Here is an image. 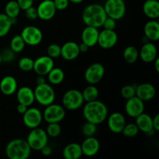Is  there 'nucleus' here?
Masks as SVG:
<instances>
[{
    "label": "nucleus",
    "instance_id": "f257e3e1",
    "mask_svg": "<svg viewBox=\"0 0 159 159\" xmlns=\"http://www.w3.org/2000/svg\"><path fill=\"white\" fill-rule=\"evenodd\" d=\"M84 118L87 122L100 124L105 120L108 116V109L101 101L96 99L91 102H86L82 110Z\"/></svg>",
    "mask_w": 159,
    "mask_h": 159
},
{
    "label": "nucleus",
    "instance_id": "f03ea898",
    "mask_svg": "<svg viewBox=\"0 0 159 159\" xmlns=\"http://www.w3.org/2000/svg\"><path fill=\"white\" fill-rule=\"evenodd\" d=\"M107 16L103 6L97 3L87 6L83 9L82 15V21L86 26L96 28L102 27Z\"/></svg>",
    "mask_w": 159,
    "mask_h": 159
},
{
    "label": "nucleus",
    "instance_id": "7ed1b4c3",
    "mask_svg": "<svg viewBox=\"0 0 159 159\" xmlns=\"http://www.w3.org/2000/svg\"><path fill=\"white\" fill-rule=\"evenodd\" d=\"M30 153L31 148L27 141L22 138L12 140L6 147V155L9 159H26Z\"/></svg>",
    "mask_w": 159,
    "mask_h": 159
},
{
    "label": "nucleus",
    "instance_id": "20e7f679",
    "mask_svg": "<svg viewBox=\"0 0 159 159\" xmlns=\"http://www.w3.org/2000/svg\"><path fill=\"white\" fill-rule=\"evenodd\" d=\"M34 92L35 100L41 106L46 107L54 102L55 92L53 87L47 82L40 85H37Z\"/></svg>",
    "mask_w": 159,
    "mask_h": 159
},
{
    "label": "nucleus",
    "instance_id": "39448f33",
    "mask_svg": "<svg viewBox=\"0 0 159 159\" xmlns=\"http://www.w3.org/2000/svg\"><path fill=\"white\" fill-rule=\"evenodd\" d=\"M31 150L40 151L48 143V136L46 131L40 127L31 129L26 138Z\"/></svg>",
    "mask_w": 159,
    "mask_h": 159
},
{
    "label": "nucleus",
    "instance_id": "423d86ee",
    "mask_svg": "<svg viewBox=\"0 0 159 159\" xmlns=\"http://www.w3.org/2000/svg\"><path fill=\"white\" fill-rule=\"evenodd\" d=\"M84 103L82 92L77 89H69L62 97V105L65 110H75Z\"/></svg>",
    "mask_w": 159,
    "mask_h": 159
},
{
    "label": "nucleus",
    "instance_id": "0eeeda50",
    "mask_svg": "<svg viewBox=\"0 0 159 159\" xmlns=\"http://www.w3.org/2000/svg\"><path fill=\"white\" fill-rule=\"evenodd\" d=\"M107 16L119 20L125 16L126 4L124 0H107L103 6Z\"/></svg>",
    "mask_w": 159,
    "mask_h": 159
},
{
    "label": "nucleus",
    "instance_id": "6e6552de",
    "mask_svg": "<svg viewBox=\"0 0 159 159\" xmlns=\"http://www.w3.org/2000/svg\"><path fill=\"white\" fill-rule=\"evenodd\" d=\"M43 120L47 123H60L65 116V109L59 104L51 103L46 106L43 112Z\"/></svg>",
    "mask_w": 159,
    "mask_h": 159
},
{
    "label": "nucleus",
    "instance_id": "1a4fd4ad",
    "mask_svg": "<svg viewBox=\"0 0 159 159\" xmlns=\"http://www.w3.org/2000/svg\"><path fill=\"white\" fill-rule=\"evenodd\" d=\"M26 44L37 46L43 40V33L40 28L35 26H27L24 27L20 34Z\"/></svg>",
    "mask_w": 159,
    "mask_h": 159
},
{
    "label": "nucleus",
    "instance_id": "9d476101",
    "mask_svg": "<svg viewBox=\"0 0 159 159\" xmlns=\"http://www.w3.org/2000/svg\"><path fill=\"white\" fill-rule=\"evenodd\" d=\"M43 120V114L39 109L35 107L28 108L23 114L24 125L30 129L38 127Z\"/></svg>",
    "mask_w": 159,
    "mask_h": 159
},
{
    "label": "nucleus",
    "instance_id": "9b49d317",
    "mask_svg": "<svg viewBox=\"0 0 159 159\" xmlns=\"http://www.w3.org/2000/svg\"><path fill=\"white\" fill-rule=\"evenodd\" d=\"M105 74V68L100 63H93L85 71V79L88 83L95 85L100 82Z\"/></svg>",
    "mask_w": 159,
    "mask_h": 159
},
{
    "label": "nucleus",
    "instance_id": "f8f14e48",
    "mask_svg": "<svg viewBox=\"0 0 159 159\" xmlns=\"http://www.w3.org/2000/svg\"><path fill=\"white\" fill-rule=\"evenodd\" d=\"M118 35L114 30H102L99 32L98 44L103 49H110L116 44Z\"/></svg>",
    "mask_w": 159,
    "mask_h": 159
},
{
    "label": "nucleus",
    "instance_id": "ddd939ff",
    "mask_svg": "<svg viewBox=\"0 0 159 159\" xmlns=\"http://www.w3.org/2000/svg\"><path fill=\"white\" fill-rule=\"evenodd\" d=\"M54 67V59L48 55L37 57L34 63V70L38 75H47Z\"/></svg>",
    "mask_w": 159,
    "mask_h": 159
},
{
    "label": "nucleus",
    "instance_id": "4468645a",
    "mask_svg": "<svg viewBox=\"0 0 159 159\" xmlns=\"http://www.w3.org/2000/svg\"><path fill=\"white\" fill-rule=\"evenodd\" d=\"M38 18L42 20H50L55 16L57 9L53 0H43L37 7Z\"/></svg>",
    "mask_w": 159,
    "mask_h": 159
},
{
    "label": "nucleus",
    "instance_id": "2eb2a0df",
    "mask_svg": "<svg viewBox=\"0 0 159 159\" xmlns=\"http://www.w3.org/2000/svg\"><path fill=\"white\" fill-rule=\"evenodd\" d=\"M144 110V101L141 100L138 96H134L127 99L125 104V111L130 117L135 118L142 113Z\"/></svg>",
    "mask_w": 159,
    "mask_h": 159
},
{
    "label": "nucleus",
    "instance_id": "dca6fc26",
    "mask_svg": "<svg viewBox=\"0 0 159 159\" xmlns=\"http://www.w3.org/2000/svg\"><path fill=\"white\" fill-rule=\"evenodd\" d=\"M126 124V119L124 115L119 112H114L109 116L107 125L112 132L121 133Z\"/></svg>",
    "mask_w": 159,
    "mask_h": 159
},
{
    "label": "nucleus",
    "instance_id": "f3484780",
    "mask_svg": "<svg viewBox=\"0 0 159 159\" xmlns=\"http://www.w3.org/2000/svg\"><path fill=\"white\" fill-rule=\"evenodd\" d=\"M80 54L79 43L75 41H68L61 46V56L66 61H73Z\"/></svg>",
    "mask_w": 159,
    "mask_h": 159
},
{
    "label": "nucleus",
    "instance_id": "a211bd4d",
    "mask_svg": "<svg viewBox=\"0 0 159 159\" xmlns=\"http://www.w3.org/2000/svg\"><path fill=\"white\" fill-rule=\"evenodd\" d=\"M82 155L87 157H93L99 152L100 148V144L97 138L94 136L87 137L82 144H81Z\"/></svg>",
    "mask_w": 159,
    "mask_h": 159
},
{
    "label": "nucleus",
    "instance_id": "6ab92c4d",
    "mask_svg": "<svg viewBox=\"0 0 159 159\" xmlns=\"http://www.w3.org/2000/svg\"><path fill=\"white\" fill-rule=\"evenodd\" d=\"M99 31L98 28L86 26L82 32V42L85 43L89 48L94 47L98 43Z\"/></svg>",
    "mask_w": 159,
    "mask_h": 159
},
{
    "label": "nucleus",
    "instance_id": "aec40b11",
    "mask_svg": "<svg viewBox=\"0 0 159 159\" xmlns=\"http://www.w3.org/2000/svg\"><path fill=\"white\" fill-rule=\"evenodd\" d=\"M157 48L152 42L147 41L141 48L139 56L141 59L146 63L153 62L157 57Z\"/></svg>",
    "mask_w": 159,
    "mask_h": 159
},
{
    "label": "nucleus",
    "instance_id": "412c9836",
    "mask_svg": "<svg viewBox=\"0 0 159 159\" xmlns=\"http://www.w3.org/2000/svg\"><path fill=\"white\" fill-rule=\"evenodd\" d=\"M16 99L19 103L30 107L35 101L34 92L28 86H23L16 90Z\"/></svg>",
    "mask_w": 159,
    "mask_h": 159
},
{
    "label": "nucleus",
    "instance_id": "4be33fe9",
    "mask_svg": "<svg viewBox=\"0 0 159 159\" xmlns=\"http://www.w3.org/2000/svg\"><path fill=\"white\" fill-rule=\"evenodd\" d=\"M156 93L155 86L151 83H142L136 86V95L142 101H149L153 99Z\"/></svg>",
    "mask_w": 159,
    "mask_h": 159
},
{
    "label": "nucleus",
    "instance_id": "5701e85b",
    "mask_svg": "<svg viewBox=\"0 0 159 159\" xmlns=\"http://www.w3.org/2000/svg\"><path fill=\"white\" fill-rule=\"evenodd\" d=\"M17 81L13 76L6 75L0 81V91L6 96H11L17 90Z\"/></svg>",
    "mask_w": 159,
    "mask_h": 159
},
{
    "label": "nucleus",
    "instance_id": "b1692460",
    "mask_svg": "<svg viewBox=\"0 0 159 159\" xmlns=\"http://www.w3.org/2000/svg\"><path fill=\"white\" fill-rule=\"evenodd\" d=\"M144 36L152 41H157L159 39V23L157 20H151L145 23L144 27Z\"/></svg>",
    "mask_w": 159,
    "mask_h": 159
},
{
    "label": "nucleus",
    "instance_id": "393cba45",
    "mask_svg": "<svg viewBox=\"0 0 159 159\" xmlns=\"http://www.w3.org/2000/svg\"><path fill=\"white\" fill-rule=\"evenodd\" d=\"M143 12L151 20L159 17V2L158 0H146L143 5Z\"/></svg>",
    "mask_w": 159,
    "mask_h": 159
},
{
    "label": "nucleus",
    "instance_id": "a878e982",
    "mask_svg": "<svg viewBox=\"0 0 159 159\" xmlns=\"http://www.w3.org/2000/svg\"><path fill=\"white\" fill-rule=\"evenodd\" d=\"M135 118H136L135 124L141 131L146 134L152 129H154L153 124H152V117L148 113H144L143 112Z\"/></svg>",
    "mask_w": 159,
    "mask_h": 159
},
{
    "label": "nucleus",
    "instance_id": "bb28decb",
    "mask_svg": "<svg viewBox=\"0 0 159 159\" xmlns=\"http://www.w3.org/2000/svg\"><path fill=\"white\" fill-rule=\"evenodd\" d=\"M82 151L81 144L71 143L63 149V157L65 159H79L82 157Z\"/></svg>",
    "mask_w": 159,
    "mask_h": 159
},
{
    "label": "nucleus",
    "instance_id": "cd10ccee",
    "mask_svg": "<svg viewBox=\"0 0 159 159\" xmlns=\"http://www.w3.org/2000/svg\"><path fill=\"white\" fill-rule=\"evenodd\" d=\"M48 79L51 85H59L65 79V72L60 68H53L48 75Z\"/></svg>",
    "mask_w": 159,
    "mask_h": 159
},
{
    "label": "nucleus",
    "instance_id": "c85d7f7f",
    "mask_svg": "<svg viewBox=\"0 0 159 159\" xmlns=\"http://www.w3.org/2000/svg\"><path fill=\"white\" fill-rule=\"evenodd\" d=\"M82 95L84 102H91V101L97 99L99 96V89L96 85L90 84L89 85L84 89L83 91L82 92Z\"/></svg>",
    "mask_w": 159,
    "mask_h": 159
},
{
    "label": "nucleus",
    "instance_id": "c756f323",
    "mask_svg": "<svg viewBox=\"0 0 159 159\" xmlns=\"http://www.w3.org/2000/svg\"><path fill=\"white\" fill-rule=\"evenodd\" d=\"M123 56L126 62L129 64H134L137 61L139 57V51L134 46H128L124 49Z\"/></svg>",
    "mask_w": 159,
    "mask_h": 159
},
{
    "label": "nucleus",
    "instance_id": "7c9ffc66",
    "mask_svg": "<svg viewBox=\"0 0 159 159\" xmlns=\"http://www.w3.org/2000/svg\"><path fill=\"white\" fill-rule=\"evenodd\" d=\"M20 10H21V9L17 3L16 0L9 1L5 6V14L7 15L9 18L18 17Z\"/></svg>",
    "mask_w": 159,
    "mask_h": 159
},
{
    "label": "nucleus",
    "instance_id": "2f4dec72",
    "mask_svg": "<svg viewBox=\"0 0 159 159\" xmlns=\"http://www.w3.org/2000/svg\"><path fill=\"white\" fill-rule=\"evenodd\" d=\"M12 26L11 19L5 13H0V37L7 35Z\"/></svg>",
    "mask_w": 159,
    "mask_h": 159
},
{
    "label": "nucleus",
    "instance_id": "473e14b6",
    "mask_svg": "<svg viewBox=\"0 0 159 159\" xmlns=\"http://www.w3.org/2000/svg\"><path fill=\"white\" fill-rule=\"evenodd\" d=\"M26 43H25L24 40H23V37L21 35H16L12 38L10 41V49L12 51L17 54V53H20L24 50Z\"/></svg>",
    "mask_w": 159,
    "mask_h": 159
},
{
    "label": "nucleus",
    "instance_id": "72a5a7b5",
    "mask_svg": "<svg viewBox=\"0 0 159 159\" xmlns=\"http://www.w3.org/2000/svg\"><path fill=\"white\" fill-rule=\"evenodd\" d=\"M45 131H46L48 137L57 138L61 134V127L59 123H48V125Z\"/></svg>",
    "mask_w": 159,
    "mask_h": 159
},
{
    "label": "nucleus",
    "instance_id": "f704fd0d",
    "mask_svg": "<svg viewBox=\"0 0 159 159\" xmlns=\"http://www.w3.org/2000/svg\"><path fill=\"white\" fill-rule=\"evenodd\" d=\"M138 132H139V129H138L136 124L130 123V124H125L121 133L127 138H133L138 134Z\"/></svg>",
    "mask_w": 159,
    "mask_h": 159
},
{
    "label": "nucleus",
    "instance_id": "c9c22d12",
    "mask_svg": "<svg viewBox=\"0 0 159 159\" xmlns=\"http://www.w3.org/2000/svg\"><path fill=\"white\" fill-rule=\"evenodd\" d=\"M34 60L28 57H23L20 59L18 62V66L20 70L23 71H30L34 68Z\"/></svg>",
    "mask_w": 159,
    "mask_h": 159
},
{
    "label": "nucleus",
    "instance_id": "e433bc0d",
    "mask_svg": "<svg viewBox=\"0 0 159 159\" xmlns=\"http://www.w3.org/2000/svg\"><path fill=\"white\" fill-rule=\"evenodd\" d=\"M97 131V125L90 122H86L83 124L82 127V132L84 136L92 137L94 136Z\"/></svg>",
    "mask_w": 159,
    "mask_h": 159
},
{
    "label": "nucleus",
    "instance_id": "4c0bfd02",
    "mask_svg": "<svg viewBox=\"0 0 159 159\" xmlns=\"http://www.w3.org/2000/svg\"><path fill=\"white\" fill-rule=\"evenodd\" d=\"M121 96L126 99L133 97L136 95V86L132 85H126L121 89Z\"/></svg>",
    "mask_w": 159,
    "mask_h": 159
},
{
    "label": "nucleus",
    "instance_id": "58836bf2",
    "mask_svg": "<svg viewBox=\"0 0 159 159\" xmlns=\"http://www.w3.org/2000/svg\"><path fill=\"white\" fill-rule=\"evenodd\" d=\"M48 56L51 58H57L61 56V46L57 43H51L48 47L47 49Z\"/></svg>",
    "mask_w": 159,
    "mask_h": 159
},
{
    "label": "nucleus",
    "instance_id": "ea45409f",
    "mask_svg": "<svg viewBox=\"0 0 159 159\" xmlns=\"http://www.w3.org/2000/svg\"><path fill=\"white\" fill-rule=\"evenodd\" d=\"M0 54H1L2 62H5V63L12 62L15 59L16 57V53L14 51H12L10 48H6V49H4L0 53Z\"/></svg>",
    "mask_w": 159,
    "mask_h": 159
},
{
    "label": "nucleus",
    "instance_id": "a19ab883",
    "mask_svg": "<svg viewBox=\"0 0 159 159\" xmlns=\"http://www.w3.org/2000/svg\"><path fill=\"white\" fill-rule=\"evenodd\" d=\"M116 26V20L111 17L107 16L106 20H104V23L102 26L105 30H114Z\"/></svg>",
    "mask_w": 159,
    "mask_h": 159
},
{
    "label": "nucleus",
    "instance_id": "79ce46f5",
    "mask_svg": "<svg viewBox=\"0 0 159 159\" xmlns=\"http://www.w3.org/2000/svg\"><path fill=\"white\" fill-rule=\"evenodd\" d=\"M25 11V15H26V17L28 19V20H34L38 18V16H37V8H34L33 6L26 9Z\"/></svg>",
    "mask_w": 159,
    "mask_h": 159
},
{
    "label": "nucleus",
    "instance_id": "37998d69",
    "mask_svg": "<svg viewBox=\"0 0 159 159\" xmlns=\"http://www.w3.org/2000/svg\"><path fill=\"white\" fill-rule=\"evenodd\" d=\"M57 10H65L69 5V0H53Z\"/></svg>",
    "mask_w": 159,
    "mask_h": 159
},
{
    "label": "nucleus",
    "instance_id": "c03bdc74",
    "mask_svg": "<svg viewBox=\"0 0 159 159\" xmlns=\"http://www.w3.org/2000/svg\"><path fill=\"white\" fill-rule=\"evenodd\" d=\"M22 10H26L28 8L33 6L34 0H16Z\"/></svg>",
    "mask_w": 159,
    "mask_h": 159
},
{
    "label": "nucleus",
    "instance_id": "a18cd8bd",
    "mask_svg": "<svg viewBox=\"0 0 159 159\" xmlns=\"http://www.w3.org/2000/svg\"><path fill=\"white\" fill-rule=\"evenodd\" d=\"M40 152H41V154L43 155H45V156H49V155H51V153H52V148H51L49 145L47 144V145H45L44 147L40 150Z\"/></svg>",
    "mask_w": 159,
    "mask_h": 159
},
{
    "label": "nucleus",
    "instance_id": "49530a36",
    "mask_svg": "<svg viewBox=\"0 0 159 159\" xmlns=\"http://www.w3.org/2000/svg\"><path fill=\"white\" fill-rule=\"evenodd\" d=\"M152 124H153V128L156 131L159 130V114H156L155 117L152 118Z\"/></svg>",
    "mask_w": 159,
    "mask_h": 159
},
{
    "label": "nucleus",
    "instance_id": "de8ad7c7",
    "mask_svg": "<svg viewBox=\"0 0 159 159\" xmlns=\"http://www.w3.org/2000/svg\"><path fill=\"white\" fill-rule=\"evenodd\" d=\"M28 107H26V105H23V104L19 103L18 106H17V111H18V113H20V114H23V113L26 111Z\"/></svg>",
    "mask_w": 159,
    "mask_h": 159
},
{
    "label": "nucleus",
    "instance_id": "09e8293b",
    "mask_svg": "<svg viewBox=\"0 0 159 159\" xmlns=\"http://www.w3.org/2000/svg\"><path fill=\"white\" fill-rule=\"evenodd\" d=\"M36 82H37V85H40V84L46 83V79H45L44 76L43 75H38L37 76V79H36Z\"/></svg>",
    "mask_w": 159,
    "mask_h": 159
},
{
    "label": "nucleus",
    "instance_id": "8fccbe9b",
    "mask_svg": "<svg viewBox=\"0 0 159 159\" xmlns=\"http://www.w3.org/2000/svg\"><path fill=\"white\" fill-rule=\"evenodd\" d=\"M79 51H80V53L86 52V51H88L89 48L86 44H85V43H82V42L80 43V44H79Z\"/></svg>",
    "mask_w": 159,
    "mask_h": 159
},
{
    "label": "nucleus",
    "instance_id": "3c124183",
    "mask_svg": "<svg viewBox=\"0 0 159 159\" xmlns=\"http://www.w3.org/2000/svg\"><path fill=\"white\" fill-rule=\"evenodd\" d=\"M154 61H155V70H156L157 72H159V65H158L159 58H158V57H156V58H155V60Z\"/></svg>",
    "mask_w": 159,
    "mask_h": 159
},
{
    "label": "nucleus",
    "instance_id": "603ef678",
    "mask_svg": "<svg viewBox=\"0 0 159 159\" xmlns=\"http://www.w3.org/2000/svg\"><path fill=\"white\" fill-rule=\"evenodd\" d=\"M84 0H69V2H71L72 3H75V4H79V3H81Z\"/></svg>",
    "mask_w": 159,
    "mask_h": 159
},
{
    "label": "nucleus",
    "instance_id": "864d4df0",
    "mask_svg": "<svg viewBox=\"0 0 159 159\" xmlns=\"http://www.w3.org/2000/svg\"><path fill=\"white\" fill-rule=\"evenodd\" d=\"M2 63V58H1V54H0V65H1Z\"/></svg>",
    "mask_w": 159,
    "mask_h": 159
}]
</instances>
